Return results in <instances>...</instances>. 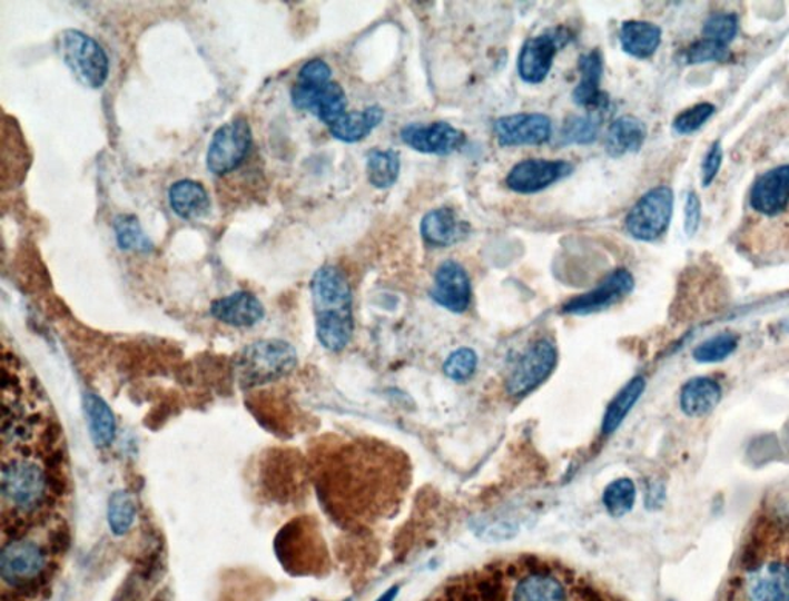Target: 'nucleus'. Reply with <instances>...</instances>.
Returning <instances> with one entry per match:
<instances>
[{"label": "nucleus", "instance_id": "ddd939ff", "mask_svg": "<svg viewBox=\"0 0 789 601\" xmlns=\"http://www.w3.org/2000/svg\"><path fill=\"white\" fill-rule=\"evenodd\" d=\"M403 142L426 155L455 154L466 144V135L444 120L432 124H408L400 131Z\"/></svg>", "mask_w": 789, "mask_h": 601}, {"label": "nucleus", "instance_id": "58836bf2", "mask_svg": "<svg viewBox=\"0 0 789 601\" xmlns=\"http://www.w3.org/2000/svg\"><path fill=\"white\" fill-rule=\"evenodd\" d=\"M723 150L720 142L712 144L709 148L707 156H704L702 162V186H711L712 180L716 179L717 174H719L720 166H722Z\"/></svg>", "mask_w": 789, "mask_h": 601}, {"label": "nucleus", "instance_id": "f257e3e1", "mask_svg": "<svg viewBox=\"0 0 789 601\" xmlns=\"http://www.w3.org/2000/svg\"><path fill=\"white\" fill-rule=\"evenodd\" d=\"M729 601H789V501L765 509L752 523Z\"/></svg>", "mask_w": 789, "mask_h": 601}, {"label": "nucleus", "instance_id": "473e14b6", "mask_svg": "<svg viewBox=\"0 0 789 601\" xmlns=\"http://www.w3.org/2000/svg\"><path fill=\"white\" fill-rule=\"evenodd\" d=\"M737 344H739V339L736 335H717L696 347L694 358L699 363H720L729 355L734 354Z\"/></svg>", "mask_w": 789, "mask_h": 601}, {"label": "nucleus", "instance_id": "2f4dec72", "mask_svg": "<svg viewBox=\"0 0 789 601\" xmlns=\"http://www.w3.org/2000/svg\"><path fill=\"white\" fill-rule=\"evenodd\" d=\"M599 130L600 122L594 116H568L562 127L563 144L588 146V144L594 142Z\"/></svg>", "mask_w": 789, "mask_h": 601}, {"label": "nucleus", "instance_id": "aec40b11", "mask_svg": "<svg viewBox=\"0 0 789 601\" xmlns=\"http://www.w3.org/2000/svg\"><path fill=\"white\" fill-rule=\"evenodd\" d=\"M789 203V166L772 168L756 180L751 190V207L762 215H777Z\"/></svg>", "mask_w": 789, "mask_h": 601}, {"label": "nucleus", "instance_id": "4be33fe9", "mask_svg": "<svg viewBox=\"0 0 789 601\" xmlns=\"http://www.w3.org/2000/svg\"><path fill=\"white\" fill-rule=\"evenodd\" d=\"M722 400V387L714 378L697 376L689 380L680 394V407L688 416L711 414Z\"/></svg>", "mask_w": 789, "mask_h": 601}, {"label": "nucleus", "instance_id": "412c9836", "mask_svg": "<svg viewBox=\"0 0 789 601\" xmlns=\"http://www.w3.org/2000/svg\"><path fill=\"white\" fill-rule=\"evenodd\" d=\"M168 203L179 218H204L210 211L211 200L206 187L194 179L176 180L168 190Z\"/></svg>", "mask_w": 789, "mask_h": 601}, {"label": "nucleus", "instance_id": "79ce46f5", "mask_svg": "<svg viewBox=\"0 0 789 601\" xmlns=\"http://www.w3.org/2000/svg\"><path fill=\"white\" fill-rule=\"evenodd\" d=\"M155 601H164V599L161 595H158V599H156Z\"/></svg>", "mask_w": 789, "mask_h": 601}, {"label": "nucleus", "instance_id": "7c9ffc66", "mask_svg": "<svg viewBox=\"0 0 789 601\" xmlns=\"http://www.w3.org/2000/svg\"><path fill=\"white\" fill-rule=\"evenodd\" d=\"M635 496L634 481L619 479L604 489L603 504L612 516H623L634 508Z\"/></svg>", "mask_w": 789, "mask_h": 601}, {"label": "nucleus", "instance_id": "20e7f679", "mask_svg": "<svg viewBox=\"0 0 789 601\" xmlns=\"http://www.w3.org/2000/svg\"><path fill=\"white\" fill-rule=\"evenodd\" d=\"M50 479L41 464L31 460H13L3 464L2 499L14 514L31 515L47 503L50 496Z\"/></svg>", "mask_w": 789, "mask_h": 601}, {"label": "nucleus", "instance_id": "a19ab883", "mask_svg": "<svg viewBox=\"0 0 789 601\" xmlns=\"http://www.w3.org/2000/svg\"><path fill=\"white\" fill-rule=\"evenodd\" d=\"M396 591H398V588H392L391 591H387L378 601H394Z\"/></svg>", "mask_w": 789, "mask_h": 601}, {"label": "nucleus", "instance_id": "4468645a", "mask_svg": "<svg viewBox=\"0 0 789 601\" xmlns=\"http://www.w3.org/2000/svg\"><path fill=\"white\" fill-rule=\"evenodd\" d=\"M572 171L574 167L568 160L526 159L511 168L506 184L515 194H539L556 180L568 178Z\"/></svg>", "mask_w": 789, "mask_h": 601}, {"label": "nucleus", "instance_id": "f8f14e48", "mask_svg": "<svg viewBox=\"0 0 789 601\" xmlns=\"http://www.w3.org/2000/svg\"><path fill=\"white\" fill-rule=\"evenodd\" d=\"M634 276L631 272L627 268H617L592 290L568 300L563 306V312L568 315H591L606 311L627 298L634 288Z\"/></svg>", "mask_w": 789, "mask_h": 601}, {"label": "nucleus", "instance_id": "72a5a7b5", "mask_svg": "<svg viewBox=\"0 0 789 601\" xmlns=\"http://www.w3.org/2000/svg\"><path fill=\"white\" fill-rule=\"evenodd\" d=\"M479 366V356L469 347L458 348L447 356L444 363V374L454 381H467L472 378Z\"/></svg>", "mask_w": 789, "mask_h": 601}, {"label": "nucleus", "instance_id": "a211bd4d", "mask_svg": "<svg viewBox=\"0 0 789 601\" xmlns=\"http://www.w3.org/2000/svg\"><path fill=\"white\" fill-rule=\"evenodd\" d=\"M210 314L227 326L248 328L262 323L266 316V308L258 296L252 292L241 290L214 300Z\"/></svg>", "mask_w": 789, "mask_h": 601}, {"label": "nucleus", "instance_id": "c85d7f7f", "mask_svg": "<svg viewBox=\"0 0 789 601\" xmlns=\"http://www.w3.org/2000/svg\"><path fill=\"white\" fill-rule=\"evenodd\" d=\"M107 520L110 531L116 536L128 534L136 520L135 496L124 489L114 492L108 500Z\"/></svg>", "mask_w": 789, "mask_h": 601}, {"label": "nucleus", "instance_id": "bb28decb", "mask_svg": "<svg viewBox=\"0 0 789 601\" xmlns=\"http://www.w3.org/2000/svg\"><path fill=\"white\" fill-rule=\"evenodd\" d=\"M644 387H647V383L642 376H637V378L629 381L620 394L611 401L603 418L604 435H611L620 427L631 408L635 406L637 401L643 395Z\"/></svg>", "mask_w": 789, "mask_h": 601}, {"label": "nucleus", "instance_id": "cd10ccee", "mask_svg": "<svg viewBox=\"0 0 789 601\" xmlns=\"http://www.w3.org/2000/svg\"><path fill=\"white\" fill-rule=\"evenodd\" d=\"M402 170V160L395 150H374L367 154L366 174L368 183L376 188L394 186Z\"/></svg>", "mask_w": 789, "mask_h": 601}, {"label": "nucleus", "instance_id": "393cba45", "mask_svg": "<svg viewBox=\"0 0 789 601\" xmlns=\"http://www.w3.org/2000/svg\"><path fill=\"white\" fill-rule=\"evenodd\" d=\"M383 119L382 107H367L362 111H347L335 124H332L328 130L335 139L342 140V142H359V140L367 138L383 122Z\"/></svg>", "mask_w": 789, "mask_h": 601}, {"label": "nucleus", "instance_id": "9b49d317", "mask_svg": "<svg viewBox=\"0 0 789 601\" xmlns=\"http://www.w3.org/2000/svg\"><path fill=\"white\" fill-rule=\"evenodd\" d=\"M569 38H571V33L566 28L559 27L527 39L520 51L519 63H516L520 78L527 83L543 82L551 73L555 55L559 53L560 48L566 46Z\"/></svg>", "mask_w": 789, "mask_h": 601}, {"label": "nucleus", "instance_id": "f3484780", "mask_svg": "<svg viewBox=\"0 0 789 601\" xmlns=\"http://www.w3.org/2000/svg\"><path fill=\"white\" fill-rule=\"evenodd\" d=\"M579 70L582 78L572 93L576 106L588 108L589 111L608 110L611 100H609L608 93H604L600 88L603 78L602 51L594 48L589 53L580 56Z\"/></svg>", "mask_w": 789, "mask_h": 601}, {"label": "nucleus", "instance_id": "6ab92c4d", "mask_svg": "<svg viewBox=\"0 0 789 601\" xmlns=\"http://www.w3.org/2000/svg\"><path fill=\"white\" fill-rule=\"evenodd\" d=\"M422 236L428 247L444 248L462 243L471 234L467 220L451 207L434 208L422 220Z\"/></svg>", "mask_w": 789, "mask_h": 601}, {"label": "nucleus", "instance_id": "6e6552de", "mask_svg": "<svg viewBox=\"0 0 789 601\" xmlns=\"http://www.w3.org/2000/svg\"><path fill=\"white\" fill-rule=\"evenodd\" d=\"M250 124L246 118H236L215 131L207 150V168L214 175H227L236 170L247 158L252 147Z\"/></svg>", "mask_w": 789, "mask_h": 601}, {"label": "nucleus", "instance_id": "4c0bfd02", "mask_svg": "<svg viewBox=\"0 0 789 601\" xmlns=\"http://www.w3.org/2000/svg\"><path fill=\"white\" fill-rule=\"evenodd\" d=\"M299 82L326 83L332 80V68L326 60L310 59L299 68Z\"/></svg>", "mask_w": 789, "mask_h": 601}, {"label": "nucleus", "instance_id": "2eb2a0df", "mask_svg": "<svg viewBox=\"0 0 789 601\" xmlns=\"http://www.w3.org/2000/svg\"><path fill=\"white\" fill-rule=\"evenodd\" d=\"M496 142L502 147L543 146L552 136V120L543 114L503 116L494 122Z\"/></svg>", "mask_w": 789, "mask_h": 601}, {"label": "nucleus", "instance_id": "f704fd0d", "mask_svg": "<svg viewBox=\"0 0 789 601\" xmlns=\"http://www.w3.org/2000/svg\"><path fill=\"white\" fill-rule=\"evenodd\" d=\"M739 30V22L731 13H717L707 20L703 27V38L728 47L736 38Z\"/></svg>", "mask_w": 789, "mask_h": 601}, {"label": "nucleus", "instance_id": "1a4fd4ad", "mask_svg": "<svg viewBox=\"0 0 789 601\" xmlns=\"http://www.w3.org/2000/svg\"><path fill=\"white\" fill-rule=\"evenodd\" d=\"M46 551L34 541L16 539L8 541L0 554V574L10 587H34L46 574Z\"/></svg>", "mask_w": 789, "mask_h": 601}, {"label": "nucleus", "instance_id": "dca6fc26", "mask_svg": "<svg viewBox=\"0 0 789 601\" xmlns=\"http://www.w3.org/2000/svg\"><path fill=\"white\" fill-rule=\"evenodd\" d=\"M432 299L454 314H464L471 306L472 284L466 268L456 260H444L436 268Z\"/></svg>", "mask_w": 789, "mask_h": 601}, {"label": "nucleus", "instance_id": "9d476101", "mask_svg": "<svg viewBox=\"0 0 789 601\" xmlns=\"http://www.w3.org/2000/svg\"><path fill=\"white\" fill-rule=\"evenodd\" d=\"M292 102L299 110L310 111L331 127L347 114V96L335 80L326 83H307L296 80L290 91Z\"/></svg>", "mask_w": 789, "mask_h": 601}, {"label": "nucleus", "instance_id": "423d86ee", "mask_svg": "<svg viewBox=\"0 0 789 601\" xmlns=\"http://www.w3.org/2000/svg\"><path fill=\"white\" fill-rule=\"evenodd\" d=\"M674 210V194L671 188H652L629 210L624 226L632 238L655 240L668 230Z\"/></svg>", "mask_w": 789, "mask_h": 601}, {"label": "nucleus", "instance_id": "c756f323", "mask_svg": "<svg viewBox=\"0 0 789 601\" xmlns=\"http://www.w3.org/2000/svg\"><path fill=\"white\" fill-rule=\"evenodd\" d=\"M116 240L119 248L126 252H138V254H150L155 246L138 218L134 215H121L114 223Z\"/></svg>", "mask_w": 789, "mask_h": 601}, {"label": "nucleus", "instance_id": "e433bc0d", "mask_svg": "<svg viewBox=\"0 0 789 601\" xmlns=\"http://www.w3.org/2000/svg\"><path fill=\"white\" fill-rule=\"evenodd\" d=\"M728 47L712 42L709 39L699 40L688 48L687 59L689 63L712 62V60L728 59Z\"/></svg>", "mask_w": 789, "mask_h": 601}, {"label": "nucleus", "instance_id": "a878e982", "mask_svg": "<svg viewBox=\"0 0 789 601\" xmlns=\"http://www.w3.org/2000/svg\"><path fill=\"white\" fill-rule=\"evenodd\" d=\"M83 411L95 446L110 447L116 439V418L106 400L96 394H87L83 398Z\"/></svg>", "mask_w": 789, "mask_h": 601}, {"label": "nucleus", "instance_id": "f03ea898", "mask_svg": "<svg viewBox=\"0 0 789 601\" xmlns=\"http://www.w3.org/2000/svg\"><path fill=\"white\" fill-rule=\"evenodd\" d=\"M316 338L324 348L342 352L354 335V296L342 268L323 266L310 280Z\"/></svg>", "mask_w": 789, "mask_h": 601}, {"label": "nucleus", "instance_id": "c9c22d12", "mask_svg": "<svg viewBox=\"0 0 789 601\" xmlns=\"http://www.w3.org/2000/svg\"><path fill=\"white\" fill-rule=\"evenodd\" d=\"M716 107L712 104L703 102L688 108L683 114L677 116L674 130L680 135H691L707 124V120L714 115Z\"/></svg>", "mask_w": 789, "mask_h": 601}, {"label": "nucleus", "instance_id": "b1692460", "mask_svg": "<svg viewBox=\"0 0 789 601\" xmlns=\"http://www.w3.org/2000/svg\"><path fill=\"white\" fill-rule=\"evenodd\" d=\"M662 42V30L647 20H627L620 28V43L624 53L637 59H648Z\"/></svg>", "mask_w": 789, "mask_h": 601}, {"label": "nucleus", "instance_id": "7ed1b4c3", "mask_svg": "<svg viewBox=\"0 0 789 601\" xmlns=\"http://www.w3.org/2000/svg\"><path fill=\"white\" fill-rule=\"evenodd\" d=\"M298 366V354L284 339H262L248 344L234 363V374L239 386L255 388L286 378Z\"/></svg>", "mask_w": 789, "mask_h": 601}, {"label": "nucleus", "instance_id": "39448f33", "mask_svg": "<svg viewBox=\"0 0 789 601\" xmlns=\"http://www.w3.org/2000/svg\"><path fill=\"white\" fill-rule=\"evenodd\" d=\"M59 50L76 79L88 88H101L110 75V60L98 40L79 30L59 36Z\"/></svg>", "mask_w": 789, "mask_h": 601}, {"label": "nucleus", "instance_id": "ea45409f", "mask_svg": "<svg viewBox=\"0 0 789 601\" xmlns=\"http://www.w3.org/2000/svg\"><path fill=\"white\" fill-rule=\"evenodd\" d=\"M700 219H702V204H700L699 196L692 191L688 195L687 204H684V230L688 236L696 234L700 226Z\"/></svg>", "mask_w": 789, "mask_h": 601}, {"label": "nucleus", "instance_id": "0eeeda50", "mask_svg": "<svg viewBox=\"0 0 789 601\" xmlns=\"http://www.w3.org/2000/svg\"><path fill=\"white\" fill-rule=\"evenodd\" d=\"M559 361V352L551 339L542 338L532 343L516 361L506 383L512 398H523L542 386L551 376Z\"/></svg>", "mask_w": 789, "mask_h": 601}, {"label": "nucleus", "instance_id": "5701e85b", "mask_svg": "<svg viewBox=\"0 0 789 601\" xmlns=\"http://www.w3.org/2000/svg\"><path fill=\"white\" fill-rule=\"evenodd\" d=\"M648 130L642 120L634 116H622L609 126L606 154L612 158H620L628 154H635L643 147Z\"/></svg>", "mask_w": 789, "mask_h": 601}]
</instances>
